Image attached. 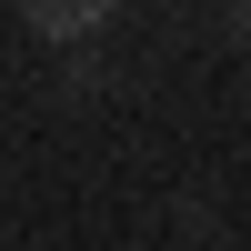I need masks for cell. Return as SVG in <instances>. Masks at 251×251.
Returning <instances> with one entry per match:
<instances>
[{
    "instance_id": "6da1fadb",
    "label": "cell",
    "mask_w": 251,
    "mask_h": 251,
    "mask_svg": "<svg viewBox=\"0 0 251 251\" xmlns=\"http://www.w3.org/2000/svg\"><path fill=\"white\" fill-rule=\"evenodd\" d=\"M20 10H30L50 40H80V30H100V20H111V0H20Z\"/></svg>"
}]
</instances>
